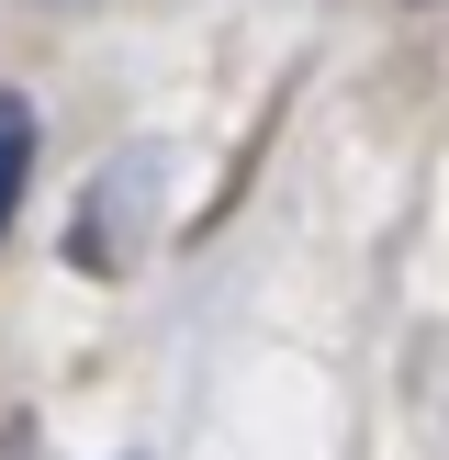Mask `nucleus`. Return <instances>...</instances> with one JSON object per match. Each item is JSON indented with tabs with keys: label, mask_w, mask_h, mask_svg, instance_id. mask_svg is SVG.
<instances>
[{
	"label": "nucleus",
	"mask_w": 449,
	"mask_h": 460,
	"mask_svg": "<svg viewBox=\"0 0 449 460\" xmlns=\"http://www.w3.org/2000/svg\"><path fill=\"white\" fill-rule=\"evenodd\" d=\"M22 180H34V102L0 90V236H12V214H22Z\"/></svg>",
	"instance_id": "f257e3e1"
}]
</instances>
